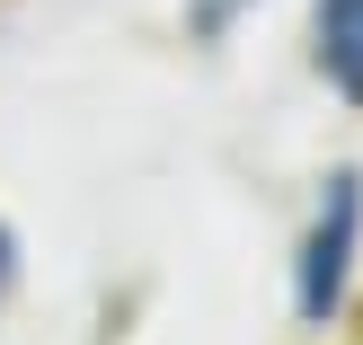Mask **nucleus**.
<instances>
[{
  "mask_svg": "<svg viewBox=\"0 0 363 345\" xmlns=\"http://www.w3.org/2000/svg\"><path fill=\"white\" fill-rule=\"evenodd\" d=\"M9 283H18V239L0 230V301H9Z\"/></svg>",
  "mask_w": 363,
  "mask_h": 345,
  "instance_id": "nucleus-3",
  "label": "nucleus"
},
{
  "mask_svg": "<svg viewBox=\"0 0 363 345\" xmlns=\"http://www.w3.org/2000/svg\"><path fill=\"white\" fill-rule=\"evenodd\" d=\"M319 71L363 98V0H319Z\"/></svg>",
  "mask_w": 363,
  "mask_h": 345,
  "instance_id": "nucleus-2",
  "label": "nucleus"
},
{
  "mask_svg": "<svg viewBox=\"0 0 363 345\" xmlns=\"http://www.w3.org/2000/svg\"><path fill=\"white\" fill-rule=\"evenodd\" d=\"M354 239H363V186L354 177H328L319 222H311V239H301V275H293L301 319H337V301H346V283H354Z\"/></svg>",
  "mask_w": 363,
  "mask_h": 345,
  "instance_id": "nucleus-1",
  "label": "nucleus"
}]
</instances>
